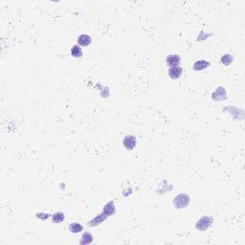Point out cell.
Here are the masks:
<instances>
[{
  "label": "cell",
  "mask_w": 245,
  "mask_h": 245,
  "mask_svg": "<svg viewBox=\"0 0 245 245\" xmlns=\"http://www.w3.org/2000/svg\"><path fill=\"white\" fill-rule=\"evenodd\" d=\"M190 201V198L187 194H179L174 198L173 204L175 205L176 208H185Z\"/></svg>",
  "instance_id": "1"
},
{
  "label": "cell",
  "mask_w": 245,
  "mask_h": 245,
  "mask_svg": "<svg viewBox=\"0 0 245 245\" xmlns=\"http://www.w3.org/2000/svg\"><path fill=\"white\" fill-rule=\"evenodd\" d=\"M212 218H207V217H204V218H202L200 220L197 222L196 228L199 229V230H201V231H204L205 229H207V228L212 224Z\"/></svg>",
  "instance_id": "2"
},
{
  "label": "cell",
  "mask_w": 245,
  "mask_h": 245,
  "mask_svg": "<svg viewBox=\"0 0 245 245\" xmlns=\"http://www.w3.org/2000/svg\"><path fill=\"white\" fill-rule=\"evenodd\" d=\"M182 72H183V69L182 67L180 66H172L170 68V70H168V75H170V77L172 79L175 80V79H179L181 75H182Z\"/></svg>",
  "instance_id": "3"
},
{
  "label": "cell",
  "mask_w": 245,
  "mask_h": 245,
  "mask_svg": "<svg viewBox=\"0 0 245 245\" xmlns=\"http://www.w3.org/2000/svg\"><path fill=\"white\" fill-rule=\"evenodd\" d=\"M124 146L128 149H133L136 146V138L132 135H128L124 139Z\"/></svg>",
  "instance_id": "4"
},
{
  "label": "cell",
  "mask_w": 245,
  "mask_h": 245,
  "mask_svg": "<svg viewBox=\"0 0 245 245\" xmlns=\"http://www.w3.org/2000/svg\"><path fill=\"white\" fill-rule=\"evenodd\" d=\"M179 63H180V58L177 55H172L167 58V64L170 65L171 67L178 66Z\"/></svg>",
  "instance_id": "5"
},
{
  "label": "cell",
  "mask_w": 245,
  "mask_h": 245,
  "mask_svg": "<svg viewBox=\"0 0 245 245\" xmlns=\"http://www.w3.org/2000/svg\"><path fill=\"white\" fill-rule=\"evenodd\" d=\"M92 39H91V37L88 36V35H81L78 38V43L81 45V46H88L90 43H91Z\"/></svg>",
  "instance_id": "6"
},
{
  "label": "cell",
  "mask_w": 245,
  "mask_h": 245,
  "mask_svg": "<svg viewBox=\"0 0 245 245\" xmlns=\"http://www.w3.org/2000/svg\"><path fill=\"white\" fill-rule=\"evenodd\" d=\"M210 65V63L206 60H198L196 62L193 64V69L198 71V70H203L205 69L206 67H208Z\"/></svg>",
  "instance_id": "7"
},
{
  "label": "cell",
  "mask_w": 245,
  "mask_h": 245,
  "mask_svg": "<svg viewBox=\"0 0 245 245\" xmlns=\"http://www.w3.org/2000/svg\"><path fill=\"white\" fill-rule=\"evenodd\" d=\"M71 54L75 58H81L82 56V48L80 47V46L74 45L72 47V49H71Z\"/></svg>",
  "instance_id": "8"
},
{
  "label": "cell",
  "mask_w": 245,
  "mask_h": 245,
  "mask_svg": "<svg viewBox=\"0 0 245 245\" xmlns=\"http://www.w3.org/2000/svg\"><path fill=\"white\" fill-rule=\"evenodd\" d=\"M69 229L72 233H80L82 231V226L79 223H72L70 226H69Z\"/></svg>",
  "instance_id": "9"
},
{
  "label": "cell",
  "mask_w": 245,
  "mask_h": 245,
  "mask_svg": "<svg viewBox=\"0 0 245 245\" xmlns=\"http://www.w3.org/2000/svg\"><path fill=\"white\" fill-rule=\"evenodd\" d=\"M103 212H104V213H106V216H112V214L115 212V208L113 207L112 203L107 204V205L104 207Z\"/></svg>",
  "instance_id": "10"
},
{
  "label": "cell",
  "mask_w": 245,
  "mask_h": 245,
  "mask_svg": "<svg viewBox=\"0 0 245 245\" xmlns=\"http://www.w3.org/2000/svg\"><path fill=\"white\" fill-rule=\"evenodd\" d=\"M63 220H64L63 212H56L53 216V222H55V223H59Z\"/></svg>",
  "instance_id": "11"
},
{
  "label": "cell",
  "mask_w": 245,
  "mask_h": 245,
  "mask_svg": "<svg viewBox=\"0 0 245 245\" xmlns=\"http://www.w3.org/2000/svg\"><path fill=\"white\" fill-rule=\"evenodd\" d=\"M106 218V216L104 213H102L101 216H99V217H97L96 218H94L93 220L92 221H90L91 223H89V225L91 226V225H97V224H99V223H101L104 218Z\"/></svg>",
  "instance_id": "12"
},
{
  "label": "cell",
  "mask_w": 245,
  "mask_h": 245,
  "mask_svg": "<svg viewBox=\"0 0 245 245\" xmlns=\"http://www.w3.org/2000/svg\"><path fill=\"white\" fill-rule=\"evenodd\" d=\"M92 240H93V238H92V236L89 234V233H85L83 236H82V239L81 241L82 244H88V243H91Z\"/></svg>",
  "instance_id": "13"
}]
</instances>
